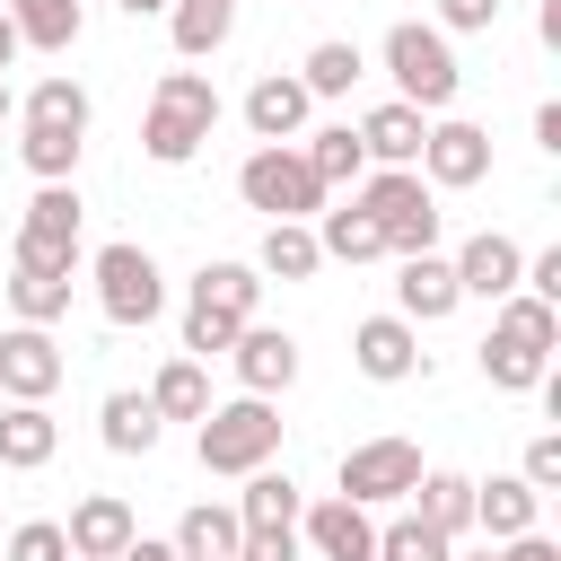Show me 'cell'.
I'll use <instances>...</instances> for the list:
<instances>
[{"mask_svg":"<svg viewBox=\"0 0 561 561\" xmlns=\"http://www.w3.org/2000/svg\"><path fill=\"white\" fill-rule=\"evenodd\" d=\"M193 456H202V473H254V465H272V456H280V412H272V394L210 403V412L193 421Z\"/></svg>","mask_w":561,"mask_h":561,"instance_id":"obj_2","label":"cell"},{"mask_svg":"<svg viewBox=\"0 0 561 561\" xmlns=\"http://www.w3.org/2000/svg\"><path fill=\"white\" fill-rule=\"evenodd\" d=\"M500 561H561V543L543 535V526H526V535H508V543H491Z\"/></svg>","mask_w":561,"mask_h":561,"instance_id":"obj_45","label":"cell"},{"mask_svg":"<svg viewBox=\"0 0 561 561\" xmlns=\"http://www.w3.org/2000/svg\"><path fill=\"white\" fill-rule=\"evenodd\" d=\"M9 263H26V272H70V280H79V184H35V202L18 210Z\"/></svg>","mask_w":561,"mask_h":561,"instance_id":"obj_7","label":"cell"},{"mask_svg":"<svg viewBox=\"0 0 561 561\" xmlns=\"http://www.w3.org/2000/svg\"><path fill=\"white\" fill-rule=\"evenodd\" d=\"M307 114H316V96H307L298 70H263V79L245 88V131H254V140H298Z\"/></svg>","mask_w":561,"mask_h":561,"instance_id":"obj_16","label":"cell"},{"mask_svg":"<svg viewBox=\"0 0 561 561\" xmlns=\"http://www.w3.org/2000/svg\"><path fill=\"white\" fill-rule=\"evenodd\" d=\"M9 307H18V324H61V316H70V272H26V263H9Z\"/></svg>","mask_w":561,"mask_h":561,"instance_id":"obj_35","label":"cell"},{"mask_svg":"<svg viewBox=\"0 0 561 561\" xmlns=\"http://www.w3.org/2000/svg\"><path fill=\"white\" fill-rule=\"evenodd\" d=\"M447 263H456V289H465V298H508V289H517V272H526L517 237H500V228L465 237V245H456Z\"/></svg>","mask_w":561,"mask_h":561,"instance_id":"obj_18","label":"cell"},{"mask_svg":"<svg viewBox=\"0 0 561 561\" xmlns=\"http://www.w3.org/2000/svg\"><path fill=\"white\" fill-rule=\"evenodd\" d=\"M0 123H18V96H9V79H0Z\"/></svg>","mask_w":561,"mask_h":561,"instance_id":"obj_51","label":"cell"},{"mask_svg":"<svg viewBox=\"0 0 561 561\" xmlns=\"http://www.w3.org/2000/svg\"><path fill=\"white\" fill-rule=\"evenodd\" d=\"M61 447V421L44 403H0V473H44Z\"/></svg>","mask_w":561,"mask_h":561,"instance_id":"obj_20","label":"cell"},{"mask_svg":"<svg viewBox=\"0 0 561 561\" xmlns=\"http://www.w3.org/2000/svg\"><path fill=\"white\" fill-rule=\"evenodd\" d=\"M237 561H298V526H245Z\"/></svg>","mask_w":561,"mask_h":561,"instance_id":"obj_43","label":"cell"},{"mask_svg":"<svg viewBox=\"0 0 561 561\" xmlns=\"http://www.w3.org/2000/svg\"><path fill=\"white\" fill-rule=\"evenodd\" d=\"M351 368L368 377V386H403V377H421L430 368V351H421V324L412 316H359L351 324Z\"/></svg>","mask_w":561,"mask_h":561,"instance_id":"obj_10","label":"cell"},{"mask_svg":"<svg viewBox=\"0 0 561 561\" xmlns=\"http://www.w3.org/2000/svg\"><path fill=\"white\" fill-rule=\"evenodd\" d=\"M61 377H70V359H61L53 324H9L0 333V394L9 403H53Z\"/></svg>","mask_w":561,"mask_h":561,"instance_id":"obj_11","label":"cell"},{"mask_svg":"<svg viewBox=\"0 0 561 561\" xmlns=\"http://www.w3.org/2000/svg\"><path fill=\"white\" fill-rule=\"evenodd\" d=\"M167 35H175V61H210L237 35V0H175L167 9Z\"/></svg>","mask_w":561,"mask_h":561,"instance_id":"obj_25","label":"cell"},{"mask_svg":"<svg viewBox=\"0 0 561 561\" xmlns=\"http://www.w3.org/2000/svg\"><path fill=\"white\" fill-rule=\"evenodd\" d=\"M456 552V535H438L430 517H394V526H377V561H447Z\"/></svg>","mask_w":561,"mask_h":561,"instance_id":"obj_39","label":"cell"},{"mask_svg":"<svg viewBox=\"0 0 561 561\" xmlns=\"http://www.w3.org/2000/svg\"><path fill=\"white\" fill-rule=\"evenodd\" d=\"M386 79H394V96H403V105L447 114V105H456V88H465V70H456V35H438V26H421V18L386 26Z\"/></svg>","mask_w":561,"mask_h":561,"instance_id":"obj_3","label":"cell"},{"mask_svg":"<svg viewBox=\"0 0 561 561\" xmlns=\"http://www.w3.org/2000/svg\"><path fill=\"white\" fill-rule=\"evenodd\" d=\"M298 543L316 552V561H377V508H359V500H316V508H298Z\"/></svg>","mask_w":561,"mask_h":561,"instance_id":"obj_12","label":"cell"},{"mask_svg":"<svg viewBox=\"0 0 561 561\" xmlns=\"http://www.w3.org/2000/svg\"><path fill=\"white\" fill-rule=\"evenodd\" d=\"M298 79H307V96H351V88L368 79V53H359L351 35H324V44L298 61Z\"/></svg>","mask_w":561,"mask_h":561,"instance_id":"obj_34","label":"cell"},{"mask_svg":"<svg viewBox=\"0 0 561 561\" xmlns=\"http://www.w3.org/2000/svg\"><path fill=\"white\" fill-rule=\"evenodd\" d=\"M254 272H263V280H316V272H324L316 228H307V219H272L263 245H254Z\"/></svg>","mask_w":561,"mask_h":561,"instance_id":"obj_24","label":"cell"},{"mask_svg":"<svg viewBox=\"0 0 561 561\" xmlns=\"http://www.w3.org/2000/svg\"><path fill=\"white\" fill-rule=\"evenodd\" d=\"M228 368H237L245 394H289V386H298V333H280V324H237Z\"/></svg>","mask_w":561,"mask_h":561,"instance_id":"obj_13","label":"cell"},{"mask_svg":"<svg viewBox=\"0 0 561 561\" xmlns=\"http://www.w3.org/2000/svg\"><path fill=\"white\" fill-rule=\"evenodd\" d=\"M535 149H543V158H561V96H543V105H535Z\"/></svg>","mask_w":561,"mask_h":561,"instance_id":"obj_46","label":"cell"},{"mask_svg":"<svg viewBox=\"0 0 561 561\" xmlns=\"http://www.w3.org/2000/svg\"><path fill=\"white\" fill-rule=\"evenodd\" d=\"M140 394L158 403V421H202V412H210V368H202L193 351H175V359H167Z\"/></svg>","mask_w":561,"mask_h":561,"instance_id":"obj_28","label":"cell"},{"mask_svg":"<svg viewBox=\"0 0 561 561\" xmlns=\"http://www.w3.org/2000/svg\"><path fill=\"white\" fill-rule=\"evenodd\" d=\"M193 298H202V307H228V316H254V307H263V272L219 254V263H202V272H193Z\"/></svg>","mask_w":561,"mask_h":561,"instance_id":"obj_36","label":"cell"},{"mask_svg":"<svg viewBox=\"0 0 561 561\" xmlns=\"http://www.w3.org/2000/svg\"><path fill=\"white\" fill-rule=\"evenodd\" d=\"M412 517H430L438 535H473V473H456V465H421V482H412Z\"/></svg>","mask_w":561,"mask_h":561,"instance_id":"obj_23","label":"cell"},{"mask_svg":"<svg viewBox=\"0 0 561 561\" xmlns=\"http://www.w3.org/2000/svg\"><path fill=\"white\" fill-rule=\"evenodd\" d=\"M491 175V131L465 123V114H430V140H421V184L430 193H473Z\"/></svg>","mask_w":561,"mask_h":561,"instance_id":"obj_9","label":"cell"},{"mask_svg":"<svg viewBox=\"0 0 561 561\" xmlns=\"http://www.w3.org/2000/svg\"><path fill=\"white\" fill-rule=\"evenodd\" d=\"M245 491H237V526H298V508H307V491L280 473V465H254V473H237Z\"/></svg>","mask_w":561,"mask_h":561,"instance_id":"obj_29","label":"cell"},{"mask_svg":"<svg viewBox=\"0 0 561 561\" xmlns=\"http://www.w3.org/2000/svg\"><path fill=\"white\" fill-rule=\"evenodd\" d=\"M0 561H70L61 517H26V526H9V535H0Z\"/></svg>","mask_w":561,"mask_h":561,"instance_id":"obj_40","label":"cell"},{"mask_svg":"<svg viewBox=\"0 0 561 561\" xmlns=\"http://www.w3.org/2000/svg\"><path fill=\"white\" fill-rule=\"evenodd\" d=\"M298 158L316 167V184H324V193H333V184H359V175H368V149H359V131H351V123L298 131Z\"/></svg>","mask_w":561,"mask_h":561,"instance_id":"obj_31","label":"cell"},{"mask_svg":"<svg viewBox=\"0 0 561 561\" xmlns=\"http://www.w3.org/2000/svg\"><path fill=\"white\" fill-rule=\"evenodd\" d=\"M517 473H526L535 491H561V430H535L526 456H517Z\"/></svg>","mask_w":561,"mask_h":561,"instance_id":"obj_41","label":"cell"},{"mask_svg":"<svg viewBox=\"0 0 561 561\" xmlns=\"http://www.w3.org/2000/svg\"><path fill=\"white\" fill-rule=\"evenodd\" d=\"M237 535H245V526H237V508H219V500H193V508L175 517V535H167V543H175L184 561H237Z\"/></svg>","mask_w":561,"mask_h":561,"instance_id":"obj_30","label":"cell"},{"mask_svg":"<svg viewBox=\"0 0 561 561\" xmlns=\"http://www.w3.org/2000/svg\"><path fill=\"white\" fill-rule=\"evenodd\" d=\"M465 307V289H456V263L430 245V254H394V316H412V324H438V316H456Z\"/></svg>","mask_w":561,"mask_h":561,"instance_id":"obj_14","label":"cell"},{"mask_svg":"<svg viewBox=\"0 0 561 561\" xmlns=\"http://www.w3.org/2000/svg\"><path fill=\"white\" fill-rule=\"evenodd\" d=\"M88 114H96V105H88V88H79L70 70H44V79L18 96V123H61V131H88Z\"/></svg>","mask_w":561,"mask_h":561,"instance_id":"obj_33","label":"cell"},{"mask_svg":"<svg viewBox=\"0 0 561 561\" xmlns=\"http://www.w3.org/2000/svg\"><path fill=\"white\" fill-rule=\"evenodd\" d=\"M26 44H18V26H9V9H0V79H9V61H18Z\"/></svg>","mask_w":561,"mask_h":561,"instance_id":"obj_49","label":"cell"},{"mask_svg":"<svg viewBox=\"0 0 561 561\" xmlns=\"http://www.w3.org/2000/svg\"><path fill=\"white\" fill-rule=\"evenodd\" d=\"M359 149H368V167H421V140H430V114L421 105H403V96H386V105H368L359 123Z\"/></svg>","mask_w":561,"mask_h":561,"instance_id":"obj_17","label":"cell"},{"mask_svg":"<svg viewBox=\"0 0 561 561\" xmlns=\"http://www.w3.org/2000/svg\"><path fill=\"white\" fill-rule=\"evenodd\" d=\"M96 438H105L114 456H149V447L167 438V421H158V403H149L140 386H114V394L96 403Z\"/></svg>","mask_w":561,"mask_h":561,"instance_id":"obj_21","label":"cell"},{"mask_svg":"<svg viewBox=\"0 0 561 561\" xmlns=\"http://www.w3.org/2000/svg\"><path fill=\"white\" fill-rule=\"evenodd\" d=\"M237 202L263 210V219H316V210H324V184H316V167L298 158V140H254L245 167H237Z\"/></svg>","mask_w":561,"mask_h":561,"instance_id":"obj_6","label":"cell"},{"mask_svg":"<svg viewBox=\"0 0 561 561\" xmlns=\"http://www.w3.org/2000/svg\"><path fill=\"white\" fill-rule=\"evenodd\" d=\"M237 324H254V316H228V307H202V298H184V351H193L202 368H210V359H228Z\"/></svg>","mask_w":561,"mask_h":561,"instance_id":"obj_38","label":"cell"},{"mask_svg":"<svg viewBox=\"0 0 561 561\" xmlns=\"http://www.w3.org/2000/svg\"><path fill=\"white\" fill-rule=\"evenodd\" d=\"M535 35H543V44L561 53V0H543V18H535Z\"/></svg>","mask_w":561,"mask_h":561,"instance_id":"obj_48","label":"cell"},{"mask_svg":"<svg viewBox=\"0 0 561 561\" xmlns=\"http://www.w3.org/2000/svg\"><path fill=\"white\" fill-rule=\"evenodd\" d=\"M307 228H316L324 263H377V254H386V237H377V219H368L359 202H342V210H316Z\"/></svg>","mask_w":561,"mask_h":561,"instance_id":"obj_32","label":"cell"},{"mask_svg":"<svg viewBox=\"0 0 561 561\" xmlns=\"http://www.w3.org/2000/svg\"><path fill=\"white\" fill-rule=\"evenodd\" d=\"M473 359H482V377H491L500 394H535V386H543V368H552V351H535V342H526V333H508V324H491Z\"/></svg>","mask_w":561,"mask_h":561,"instance_id":"obj_22","label":"cell"},{"mask_svg":"<svg viewBox=\"0 0 561 561\" xmlns=\"http://www.w3.org/2000/svg\"><path fill=\"white\" fill-rule=\"evenodd\" d=\"M447 561H500V552H447Z\"/></svg>","mask_w":561,"mask_h":561,"instance_id":"obj_52","label":"cell"},{"mask_svg":"<svg viewBox=\"0 0 561 561\" xmlns=\"http://www.w3.org/2000/svg\"><path fill=\"white\" fill-rule=\"evenodd\" d=\"M9 9V26H18V44L26 53H70L79 44V26H88V9L79 0H0Z\"/></svg>","mask_w":561,"mask_h":561,"instance_id":"obj_26","label":"cell"},{"mask_svg":"<svg viewBox=\"0 0 561 561\" xmlns=\"http://www.w3.org/2000/svg\"><path fill=\"white\" fill-rule=\"evenodd\" d=\"M430 26H438V35H491V26H500V0H438Z\"/></svg>","mask_w":561,"mask_h":561,"instance_id":"obj_42","label":"cell"},{"mask_svg":"<svg viewBox=\"0 0 561 561\" xmlns=\"http://www.w3.org/2000/svg\"><path fill=\"white\" fill-rule=\"evenodd\" d=\"M219 88L202 79V70H158V88H149V114H140V149L158 158V167H193L202 158V140L219 131Z\"/></svg>","mask_w":561,"mask_h":561,"instance_id":"obj_1","label":"cell"},{"mask_svg":"<svg viewBox=\"0 0 561 561\" xmlns=\"http://www.w3.org/2000/svg\"><path fill=\"white\" fill-rule=\"evenodd\" d=\"M412 482H421V447L412 438H359L333 465V491L359 500V508H394V500H412Z\"/></svg>","mask_w":561,"mask_h":561,"instance_id":"obj_8","label":"cell"},{"mask_svg":"<svg viewBox=\"0 0 561 561\" xmlns=\"http://www.w3.org/2000/svg\"><path fill=\"white\" fill-rule=\"evenodd\" d=\"M114 561H184V552H175V543H167V535H131V543H123V552H114Z\"/></svg>","mask_w":561,"mask_h":561,"instance_id":"obj_47","label":"cell"},{"mask_svg":"<svg viewBox=\"0 0 561 561\" xmlns=\"http://www.w3.org/2000/svg\"><path fill=\"white\" fill-rule=\"evenodd\" d=\"M535 517H543V491H535L526 473H491V482H473V526H482L491 543L526 535Z\"/></svg>","mask_w":561,"mask_h":561,"instance_id":"obj_19","label":"cell"},{"mask_svg":"<svg viewBox=\"0 0 561 561\" xmlns=\"http://www.w3.org/2000/svg\"><path fill=\"white\" fill-rule=\"evenodd\" d=\"M88 280H96V316H105V324H123V333L167 316V272H158V254H149V245H131V237L96 245V254H88Z\"/></svg>","mask_w":561,"mask_h":561,"instance_id":"obj_5","label":"cell"},{"mask_svg":"<svg viewBox=\"0 0 561 561\" xmlns=\"http://www.w3.org/2000/svg\"><path fill=\"white\" fill-rule=\"evenodd\" d=\"M491 324H508V333H526L535 351H561V307H543L535 289H508V298H491Z\"/></svg>","mask_w":561,"mask_h":561,"instance_id":"obj_37","label":"cell"},{"mask_svg":"<svg viewBox=\"0 0 561 561\" xmlns=\"http://www.w3.org/2000/svg\"><path fill=\"white\" fill-rule=\"evenodd\" d=\"M351 202L377 219L386 254H430L438 245V193L421 184V167H368Z\"/></svg>","mask_w":561,"mask_h":561,"instance_id":"obj_4","label":"cell"},{"mask_svg":"<svg viewBox=\"0 0 561 561\" xmlns=\"http://www.w3.org/2000/svg\"><path fill=\"white\" fill-rule=\"evenodd\" d=\"M517 289H535L543 307H561V245H543V254H526V272H517Z\"/></svg>","mask_w":561,"mask_h":561,"instance_id":"obj_44","label":"cell"},{"mask_svg":"<svg viewBox=\"0 0 561 561\" xmlns=\"http://www.w3.org/2000/svg\"><path fill=\"white\" fill-rule=\"evenodd\" d=\"M114 9H123V18H167L175 0H114Z\"/></svg>","mask_w":561,"mask_h":561,"instance_id":"obj_50","label":"cell"},{"mask_svg":"<svg viewBox=\"0 0 561 561\" xmlns=\"http://www.w3.org/2000/svg\"><path fill=\"white\" fill-rule=\"evenodd\" d=\"M18 158L35 184H70L79 158H88V131H61V123H18Z\"/></svg>","mask_w":561,"mask_h":561,"instance_id":"obj_27","label":"cell"},{"mask_svg":"<svg viewBox=\"0 0 561 561\" xmlns=\"http://www.w3.org/2000/svg\"><path fill=\"white\" fill-rule=\"evenodd\" d=\"M61 535H70V561H114V552L140 535V517H131L123 491H88V500L61 517Z\"/></svg>","mask_w":561,"mask_h":561,"instance_id":"obj_15","label":"cell"}]
</instances>
